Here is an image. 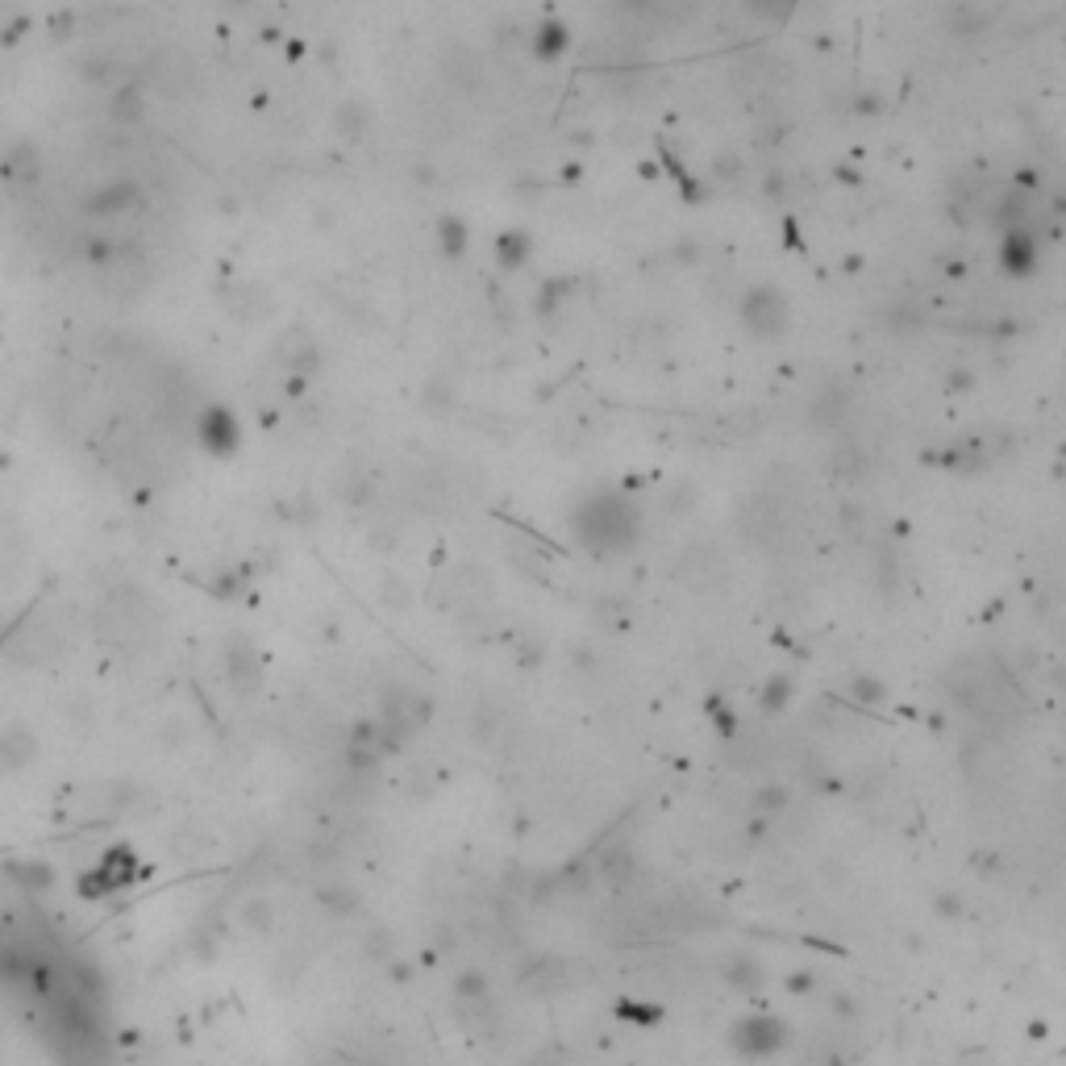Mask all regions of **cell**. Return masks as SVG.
<instances>
[{
	"label": "cell",
	"mask_w": 1066,
	"mask_h": 1066,
	"mask_svg": "<svg viewBox=\"0 0 1066 1066\" xmlns=\"http://www.w3.org/2000/svg\"><path fill=\"white\" fill-rule=\"evenodd\" d=\"M729 1046L742 1058H771L775 1050L788 1046V1025L771 1017V1012H750L729 1029Z\"/></svg>",
	"instance_id": "cell-2"
},
{
	"label": "cell",
	"mask_w": 1066,
	"mask_h": 1066,
	"mask_svg": "<svg viewBox=\"0 0 1066 1066\" xmlns=\"http://www.w3.org/2000/svg\"><path fill=\"white\" fill-rule=\"evenodd\" d=\"M788 700H792V679H783V675H775L767 688H763V708H771V713H779V708H788Z\"/></svg>",
	"instance_id": "cell-6"
},
{
	"label": "cell",
	"mask_w": 1066,
	"mask_h": 1066,
	"mask_svg": "<svg viewBox=\"0 0 1066 1066\" xmlns=\"http://www.w3.org/2000/svg\"><path fill=\"white\" fill-rule=\"evenodd\" d=\"M575 529H579V542L596 554H613L638 542V517L617 496H592L575 513Z\"/></svg>",
	"instance_id": "cell-1"
},
{
	"label": "cell",
	"mask_w": 1066,
	"mask_h": 1066,
	"mask_svg": "<svg viewBox=\"0 0 1066 1066\" xmlns=\"http://www.w3.org/2000/svg\"><path fill=\"white\" fill-rule=\"evenodd\" d=\"M854 692L862 696V704H879V696H883V688H879L875 679H858V683H854Z\"/></svg>",
	"instance_id": "cell-10"
},
{
	"label": "cell",
	"mask_w": 1066,
	"mask_h": 1066,
	"mask_svg": "<svg viewBox=\"0 0 1066 1066\" xmlns=\"http://www.w3.org/2000/svg\"><path fill=\"white\" fill-rule=\"evenodd\" d=\"M750 9L763 17H788L796 9V0H750Z\"/></svg>",
	"instance_id": "cell-8"
},
{
	"label": "cell",
	"mask_w": 1066,
	"mask_h": 1066,
	"mask_svg": "<svg viewBox=\"0 0 1066 1066\" xmlns=\"http://www.w3.org/2000/svg\"><path fill=\"white\" fill-rule=\"evenodd\" d=\"M725 979H729L733 987H758V983H763V967H758V962H750V958L729 962V967H725Z\"/></svg>",
	"instance_id": "cell-5"
},
{
	"label": "cell",
	"mask_w": 1066,
	"mask_h": 1066,
	"mask_svg": "<svg viewBox=\"0 0 1066 1066\" xmlns=\"http://www.w3.org/2000/svg\"><path fill=\"white\" fill-rule=\"evenodd\" d=\"M200 438H205V446L217 450V454L234 450L238 446V421L225 413V409H209L205 413V425H200Z\"/></svg>",
	"instance_id": "cell-4"
},
{
	"label": "cell",
	"mask_w": 1066,
	"mask_h": 1066,
	"mask_svg": "<svg viewBox=\"0 0 1066 1066\" xmlns=\"http://www.w3.org/2000/svg\"><path fill=\"white\" fill-rule=\"evenodd\" d=\"M783 804H788V792H783V788L758 792V808H763V812H775V808H783Z\"/></svg>",
	"instance_id": "cell-9"
},
{
	"label": "cell",
	"mask_w": 1066,
	"mask_h": 1066,
	"mask_svg": "<svg viewBox=\"0 0 1066 1066\" xmlns=\"http://www.w3.org/2000/svg\"><path fill=\"white\" fill-rule=\"evenodd\" d=\"M563 46H567V34H563V25H546V30H542L538 38H533V50H538L542 59H554V55H558V50H563Z\"/></svg>",
	"instance_id": "cell-7"
},
{
	"label": "cell",
	"mask_w": 1066,
	"mask_h": 1066,
	"mask_svg": "<svg viewBox=\"0 0 1066 1066\" xmlns=\"http://www.w3.org/2000/svg\"><path fill=\"white\" fill-rule=\"evenodd\" d=\"M742 317L746 325H754L758 338H779L783 329H788V300H783L775 288H754L742 304Z\"/></svg>",
	"instance_id": "cell-3"
}]
</instances>
